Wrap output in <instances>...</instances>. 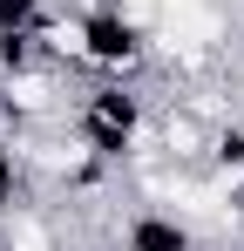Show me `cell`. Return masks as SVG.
<instances>
[{"label":"cell","instance_id":"obj_3","mask_svg":"<svg viewBox=\"0 0 244 251\" xmlns=\"http://www.w3.org/2000/svg\"><path fill=\"white\" fill-rule=\"evenodd\" d=\"M34 170H27V156H21V143H14V129H0V217L21 204H34Z\"/></svg>","mask_w":244,"mask_h":251},{"label":"cell","instance_id":"obj_1","mask_svg":"<svg viewBox=\"0 0 244 251\" xmlns=\"http://www.w3.org/2000/svg\"><path fill=\"white\" fill-rule=\"evenodd\" d=\"M149 95L143 82H122V75H95V82L75 95V109H68V123H75L81 150L95 156V163L109 170H129L143 156V136H149Z\"/></svg>","mask_w":244,"mask_h":251},{"label":"cell","instance_id":"obj_4","mask_svg":"<svg viewBox=\"0 0 244 251\" xmlns=\"http://www.w3.org/2000/svg\"><path fill=\"white\" fill-rule=\"evenodd\" d=\"M231 116H238V129H244V102H238V109H231Z\"/></svg>","mask_w":244,"mask_h":251},{"label":"cell","instance_id":"obj_2","mask_svg":"<svg viewBox=\"0 0 244 251\" xmlns=\"http://www.w3.org/2000/svg\"><path fill=\"white\" fill-rule=\"evenodd\" d=\"M197 245H203V231L183 210H170V204L129 210L122 217V238H116V251H197Z\"/></svg>","mask_w":244,"mask_h":251}]
</instances>
